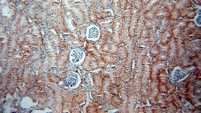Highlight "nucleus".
<instances>
[{"mask_svg": "<svg viewBox=\"0 0 201 113\" xmlns=\"http://www.w3.org/2000/svg\"><path fill=\"white\" fill-rule=\"evenodd\" d=\"M149 31V35L148 38L149 45L151 47L155 46L157 40L155 34L151 30Z\"/></svg>", "mask_w": 201, "mask_h": 113, "instance_id": "obj_10", "label": "nucleus"}, {"mask_svg": "<svg viewBox=\"0 0 201 113\" xmlns=\"http://www.w3.org/2000/svg\"><path fill=\"white\" fill-rule=\"evenodd\" d=\"M137 19L131 18L130 20L129 29V36L130 38L132 39H133L134 35L137 25Z\"/></svg>", "mask_w": 201, "mask_h": 113, "instance_id": "obj_6", "label": "nucleus"}, {"mask_svg": "<svg viewBox=\"0 0 201 113\" xmlns=\"http://www.w3.org/2000/svg\"><path fill=\"white\" fill-rule=\"evenodd\" d=\"M188 20L186 18L180 19L177 21L175 25V29L179 30L187 25L188 23Z\"/></svg>", "mask_w": 201, "mask_h": 113, "instance_id": "obj_11", "label": "nucleus"}, {"mask_svg": "<svg viewBox=\"0 0 201 113\" xmlns=\"http://www.w3.org/2000/svg\"><path fill=\"white\" fill-rule=\"evenodd\" d=\"M103 44L102 50L103 52L106 53H110V42H106Z\"/></svg>", "mask_w": 201, "mask_h": 113, "instance_id": "obj_25", "label": "nucleus"}, {"mask_svg": "<svg viewBox=\"0 0 201 113\" xmlns=\"http://www.w3.org/2000/svg\"><path fill=\"white\" fill-rule=\"evenodd\" d=\"M112 6L114 11V17H121L122 13L120 10L119 1H113Z\"/></svg>", "mask_w": 201, "mask_h": 113, "instance_id": "obj_8", "label": "nucleus"}, {"mask_svg": "<svg viewBox=\"0 0 201 113\" xmlns=\"http://www.w3.org/2000/svg\"><path fill=\"white\" fill-rule=\"evenodd\" d=\"M168 12L165 8H160L155 12V17L159 19H162L167 15Z\"/></svg>", "mask_w": 201, "mask_h": 113, "instance_id": "obj_12", "label": "nucleus"}, {"mask_svg": "<svg viewBox=\"0 0 201 113\" xmlns=\"http://www.w3.org/2000/svg\"><path fill=\"white\" fill-rule=\"evenodd\" d=\"M85 55L84 52L82 49L75 47L71 51L69 55V59L73 63L78 64L83 60Z\"/></svg>", "mask_w": 201, "mask_h": 113, "instance_id": "obj_1", "label": "nucleus"}, {"mask_svg": "<svg viewBox=\"0 0 201 113\" xmlns=\"http://www.w3.org/2000/svg\"><path fill=\"white\" fill-rule=\"evenodd\" d=\"M157 47L160 51L163 52H167L169 50V47L165 44H160L158 45Z\"/></svg>", "mask_w": 201, "mask_h": 113, "instance_id": "obj_22", "label": "nucleus"}, {"mask_svg": "<svg viewBox=\"0 0 201 113\" xmlns=\"http://www.w3.org/2000/svg\"><path fill=\"white\" fill-rule=\"evenodd\" d=\"M134 44H136L138 47H147V42L146 39L140 38Z\"/></svg>", "mask_w": 201, "mask_h": 113, "instance_id": "obj_19", "label": "nucleus"}, {"mask_svg": "<svg viewBox=\"0 0 201 113\" xmlns=\"http://www.w3.org/2000/svg\"><path fill=\"white\" fill-rule=\"evenodd\" d=\"M196 13L195 10H192L189 14L187 16L189 19H193L196 15Z\"/></svg>", "mask_w": 201, "mask_h": 113, "instance_id": "obj_30", "label": "nucleus"}, {"mask_svg": "<svg viewBox=\"0 0 201 113\" xmlns=\"http://www.w3.org/2000/svg\"><path fill=\"white\" fill-rule=\"evenodd\" d=\"M112 42L119 46L124 44L121 36L116 32L112 31Z\"/></svg>", "mask_w": 201, "mask_h": 113, "instance_id": "obj_9", "label": "nucleus"}, {"mask_svg": "<svg viewBox=\"0 0 201 113\" xmlns=\"http://www.w3.org/2000/svg\"><path fill=\"white\" fill-rule=\"evenodd\" d=\"M131 19H137L140 11L132 6L131 7Z\"/></svg>", "mask_w": 201, "mask_h": 113, "instance_id": "obj_21", "label": "nucleus"}, {"mask_svg": "<svg viewBox=\"0 0 201 113\" xmlns=\"http://www.w3.org/2000/svg\"><path fill=\"white\" fill-rule=\"evenodd\" d=\"M103 56L106 61L109 64H114L118 63L120 60L118 54L112 55L110 53H105L103 54Z\"/></svg>", "mask_w": 201, "mask_h": 113, "instance_id": "obj_5", "label": "nucleus"}, {"mask_svg": "<svg viewBox=\"0 0 201 113\" xmlns=\"http://www.w3.org/2000/svg\"><path fill=\"white\" fill-rule=\"evenodd\" d=\"M169 16L173 20L178 19L180 17L179 11L175 9L173 10Z\"/></svg>", "mask_w": 201, "mask_h": 113, "instance_id": "obj_18", "label": "nucleus"}, {"mask_svg": "<svg viewBox=\"0 0 201 113\" xmlns=\"http://www.w3.org/2000/svg\"><path fill=\"white\" fill-rule=\"evenodd\" d=\"M127 1V0L119 1L120 10L122 14L126 8Z\"/></svg>", "mask_w": 201, "mask_h": 113, "instance_id": "obj_27", "label": "nucleus"}, {"mask_svg": "<svg viewBox=\"0 0 201 113\" xmlns=\"http://www.w3.org/2000/svg\"><path fill=\"white\" fill-rule=\"evenodd\" d=\"M179 1L176 3L174 5V7L175 9L177 10L182 9V8L185 6H187V3L186 2V1Z\"/></svg>", "mask_w": 201, "mask_h": 113, "instance_id": "obj_20", "label": "nucleus"}, {"mask_svg": "<svg viewBox=\"0 0 201 113\" xmlns=\"http://www.w3.org/2000/svg\"><path fill=\"white\" fill-rule=\"evenodd\" d=\"M118 54L120 59L122 61V63L125 62L124 61H126L127 57V52L124 44L119 46Z\"/></svg>", "mask_w": 201, "mask_h": 113, "instance_id": "obj_7", "label": "nucleus"}, {"mask_svg": "<svg viewBox=\"0 0 201 113\" xmlns=\"http://www.w3.org/2000/svg\"><path fill=\"white\" fill-rule=\"evenodd\" d=\"M155 20V23L156 26L158 28H159L162 24V21L158 19H156Z\"/></svg>", "mask_w": 201, "mask_h": 113, "instance_id": "obj_31", "label": "nucleus"}, {"mask_svg": "<svg viewBox=\"0 0 201 113\" xmlns=\"http://www.w3.org/2000/svg\"><path fill=\"white\" fill-rule=\"evenodd\" d=\"M192 10L190 9H184L179 11L180 16H187Z\"/></svg>", "mask_w": 201, "mask_h": 113, "instance_id": "obj_28", "label": "nucleus"}, {"mask_svg": "<svg viewBox=\"0 0 201 113\" xmlns=\"http://www.w3.org/2000/svg\"><path fill=\"white\" fill-rule=\"evenodd\" d=\"M143 23L144 26L148 30L152 29L154 26V23L152 20L145 18L144 20Z\"/></svg>", "mask_w": 201, "mask_h": 113, "instance_id": "obj_16", "label": "nucleus"}, {"mask_svg": "<svg viewBox=\"0 0 201 113\" xmlns=\"http://www.w3.org/2000/svg\"><path fill=\"white\" fill-rule=\"evenodd\" d=\"M201 17L200 16H198L196 20V21L197 23L200 25L201 24Z\"/></svg>", "mask_w": 201, "mask_h": 113, "instance_id": "obj_32", "label": "nucleus"}, {"mask_svg": "<svg viewBox=\"0 0 201 113\" xmlns=\"http://www.w3.org/2000/svg\"><path fill=\"white\" fill-rule=\"evenodd\" d=\"M149 35V30L145 28H143L141 30L140 38L146 39L147 38Z\"/></svg>", "mask_w": 201, "mask_h": 113, "instance_id": "obj_26", "label": "nucleus"}, {"mask_svg": "<svg viewBox=\"0 0 201 113\" xmlns=\"http://www.w3.org/2000/svg\"><path fill=\"white\" fill-rule=\"evenodd\" d=\"M80 79L78 75L76 73L71 72L67 75L66 82L67 85L71 87L76 86L80 83Z\"/></svg>", "mask_w": 201, "mask_h": 113, "instance_id": "obj_3", "label": "nucleus"}, {"mask_svg": "<svg viewBox=\"0 0 201 113\" xmlns=\"http://www.w3.org/2000/svg\"><path fill=\"white\" fill-rule=\"evenodd\" d=\"M123 22L122 17L115 18L112 28L113 31L118 33L121 36Z\"/></svg>", "mask_w": 201, "mask_h": 113, "instance_id": "obj_4", "label": "nucleus"}, {"mask_svg": "<svg viewBox=\"0 0 201 113\" xmlns=\"http://www.w3.org/2000/svg\"><path fill=\"white\" fill-rule=\"evenodd\" d=\"M160 51L157 47L154 46L151 47L150 50V53L153 57H154L160 53Z\"/></svg>", "mask_w": 201, "mask_h": 113, "instance_id": "obj_24", "label": "nucleus"}, {"mask_svg": "<svg viewBox=\"0 0 201 113\" xmlns=\"http://www.w3.org/2000/svg\"><path fill=\"white\" fill-rule=\"evenodd\" d=\"M110 54L115 55L118 54L119 46L112 42H110Z\"/></svg>", "mask_w": 201, "mask_h": 113, "instance_id": "obj_14", "label": "nucleus"}, {"mask_svg": "<svg viewBox=\"0 0 201 113\" xmlns=\"http://www.w3.org/2000/svg\"><path fill=\"white\" fill-rule=\"evenodd\" d=\"M155 12L151 10L145 11L144 15L145 18L152 20L155 17Z\"/></svg>", "mask_w": 201, "mask_h": 113, "instance_id": "obj_17", "label": "nucleus"}, {"mask_svg": "<svg viewBox=\"0 0 201 113\" xmlns=\"http://www.w3.org/2000/svg\"><path fill=\"white\" fill-rule=\"evenodd\" d=\"M143 4L142 1L133 0L131 6L140 11L143 8Z\"/></svg>", "mask_w": 201, "mask_h": 113, "instance_id": "obj_15", "label": "nucleus"}, {"mask_svg": "<svg viewBox=\"0 0 201 113\" xmlns=\"http://www.w3.org/2000/svg\"><path fill=\"white\" fill-rule=\"evenodd\" d=\"M171 33L169 31L167 30L163 33L162 36L161 41L163 44H166L168 43L171 38Z\"/></svg>", "mask_w": 201, "mask_h": 113, "instance_id": "obj_13", "label": "nucleus"}, {"mask_svg": "<svg viewBox=\"0 0 201 113\" xmlns=\"http://www.w3.org/2000/svg\"><path fill=\"white\" fill-rule=\"evenodd\" d=\"M113 1L110 0L102 1L101 6L105 9L109 8L112 5Z\"/></svg>", "mask_w": 201, "mask_h": 113, "instance_id": "obj_23", "label": "nucleus"}, {"mask_svg": "<svg viewBox=\"0 0 201 113\" xmlns=\"http://www.w3.org/2000/svg\"><path fill=\"white\" fill-rule=\"evenodd\" d=\"M186 26L189 29H193L195 28L196 26L195 23L193 21L189 22Z\"/></svg>", "mask_w": 201, "mask_h": 113, "instance_id": "obj_29", "label": "nucleus"}, {"mask_svg": "<svg viewBox=\"0 0 201 113\" xmlns=\"http://www.w3.org/2000/svg\"><path fill=\"white\" fill-rule=\"evenodd\" d=\"M87 38L89 40L95 41L98 39L100 36L99 29L97 26L91 25L87 28L86 32Z\"/></svg>", "mask_w": 201, "mask_h": 113, "instance_id": "obj_2", "label": "nucleus"}]
</instances>
